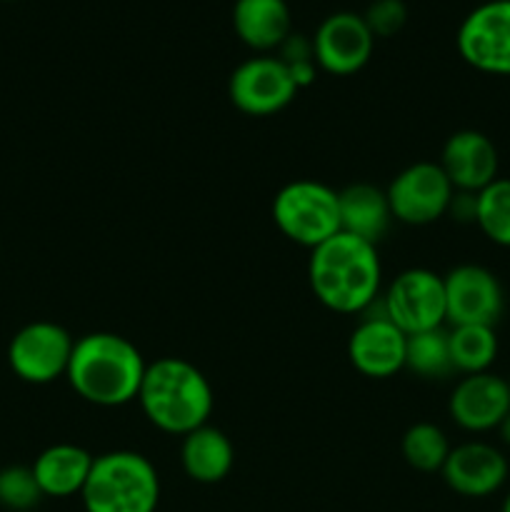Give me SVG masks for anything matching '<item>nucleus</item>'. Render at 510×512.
<instances>
[{
  "mask_svg": "<svg viewBox=\"0 0 510 512\" xmlns=\"http://www.w3.org/2000/svg\"><path fill=\"white\" fill-rule=\"evenodd\" d=\"M308 280L315 298L333 313H365L380 298L383 265L378 248L340 230L310 250Z\"/></svg>",
  "mask_w": 510,
  "mask_h": 512,
  "instance_id": "obj_1",
  "label": "nucleus"
},
{
  "mask_svg": "<svg viewBox=\"0 0 510 512\" xmlns=\"http://www.w3.org/2000/svg\"><path fill=\"white\" fill-rule=\"evenodd\" d=\"M145 360L128 338L115 333H90L75 340L68 363L70 388L90 405L120 408L138 400Z\"/></svg>",
  "mask_w": 510,
  "mask_h": 512,
  "instance_id": "obj_2",
  "label": "nucleus"
},
{
  "mask_svg": "<svg viewBox=\"0 0 510 512\" xmlns=\"http://www.w3.org/2000/svg\"><path fill=\"white\" fill-rule=\"evenodd\" d=\"M213 400L208 378L183 358L150 363L138 390V403L150 425L180 438L208 425Z\"/></svg>",
  "mask_w": 510,
  "mask_h": 512,
  "instance_id": "obj_3",
  "label": "nucleus"
},
{
  "mask_svg": "<svg viewBox=\"0 0 510 512\" xmlns=\"http://www.w3.org/2000/svg\"><path fill=\"white\" fill-rule=\"evenodd\" d=\"M85 512H155L160 478L155 465L135 450H113L93 460L80 493Z\"/></svg>",
  "mask_w": 510,
  "mask_h": 512,
  "instance_id": "obj_4",
  "label": "nucleus"
},
{
  "mask_svg": "<svg viewBox=\"0 0 510 512\" xmlns=\"http://www.w3.org/2000/svg\"><path fill=\"white\" fill-rule=\"evenodd\" d=\"M273 220L288 240L318 248L340 233L338 193L318 180H293L275 195Z\"/></svg>",
  "mask_w": 510,
  "mask_h": 512,
  "instance_id": "obj_5",
  "label": "nucleus"
},
{
  "mask_svg": "<svg viewBox=\"0 0 510 512\" xmlns=\"http://www.w3.org/2000/svg\"><path fill=\"white\" fill-rule=\"evenodd\" d=\"M75 340L50 320H35L20 328L8 345V365L23 383L48 385L68 373Z\"/></svg>",
  "mask_w": 510,
  "mask_h": 512,
  "instance_id": "obj_6",
  "label": "nucleus"
},
{
  "mask_svg": "<svg viewBox=\"0 0 510 512\" xmlns=\"http://www.w3.org/2000/svg\"><path fill=\"white\" fill-rule=\"evenodd\" d=\"M455 45L470 68L510 75V0H488L470 10L460 23Z\"/></svg>",
  "mask_w": 510,
  "mask_h": 512,
  "instance_id": "obj_7",
  "label": "nucleus"
},
{
  "mask_svg": "<svg viewBox=\"0 0 510 512\" xmlns=\"http://www.w3.org/2000/svg\"><path fill=\"white\" fill-rule=\"evenodd\" d=\"M228 95L240 113L265 118L288 108L298 95V85L278 55H255L233 70Z\"/></svg>",
  "mask_w": 510,
  "mask_h": 512,
  "instance_id": "obj_8",
  "label": "nucleus"
},
{
  "mask_svg": "<svg viewBox=\"0 0 510 512\" xmlns=\"http://www.w3.org/2000/svg\"><path fill=\"white\" fill-rule=\"evenodd\" d=\"M385 313L390 323L405 335L443 328L445 318V283L428 268L403 270L383 295Z\"/></svg>",
  "mask_w": 510,
  "mask_h": 512,
  "instance_id": "obj_9",
  "label": "nucleus"
},
{
  "mask_svg": "<svg viewBox=\"0 0 510 512\" xmlns=\"http://www.w3.org/2000/svg\"><path fill=\"white\" fill-rule=\"evenodd\" d=\"M385 195L395 220L405 225H430L448 213L455 188L438 163L423 160L400 170Z\"/></svg>",
  "mask_w": 510,
  "mask_h": 512,
  "instance_id": "obj_10",
  "label": "nucleus"
},
{
  "mask_svg": "<svg viewBox=\"0 0 510 512\" xmlns=\"http://www.w3.org/2000/svg\"><path fill=\"white\" fill-rule=\"evenodd\" d=\"M445 318L450 325H490L500 320L505 295L500 280L483 265H458L443 278Z\"/></svg>",
  "mask_w": 510,
  "mask_h": 512,
  "instance_id": "obj_11",
  "label": "nucleus"
},
{
  "mask_svg": "<svg viewBox=\"0 0 510 512\" xmlns=\"http://www.w3.org/2000/svg\"><path fill=\"white\" fill-rule=\"evenodd\" d=\"M375 35L363 15L340 10L328 15L313 35V58L330 75H353L373 58Z\"/></svg>",
  "mask_w": 510,
  "mask_h": 512,
  "instance_id": "obj_12",
  "label": "nucleus"
},
{
  "mask_svg": "<svg viewBox=\"0 0 510 512\" xmlns=\"http://www.w3.org/2000/svg\"><path fill=\"white\" fill-rule=\"evenodd\" d=\"M448 413L455 425L468 433H488L500 428L510 413V385L495 373L465 375L453 388Z\"/></svg>",
  "mask_w": 510,
  "mask_h": 512,
  "instance_id": "obj_13",
  "label": "nucleus"
},
{
  "mask_svg": "<svg viewBox=\"0 0 510 512\" xmlns=\"http://www.w3.org/2000/svg\"><path fill=\"white\" fill-rule=\"evenodd\" d=\"M405 345L408 335L390 323L388 313L368 315L355 325L348 340V358L365 378H393L405 370Z\"/></svg>",
  "mask_w": 510,
  "mask_h": 512,
  "instance_id": "obj_14",
  "label": "nucleus"
},
{
  "mask_svg": "<svg viewBox=\"0 0 510 512\" xmlns=\"http://www.w3.org/2000/svg\"><path fill=\"white\" fill-rule=\"evenodd\" d=\"M508 470V460L498 448L473 440V443L450 448L440 473L453 493L463 498H488L503 488Z\"/></svg>",
  "mask_w": 510,
  "mask_h": 512,
  "instance_id": "obj_15",
  "label": "nucleus"
},
{
  "mask_svg": "<svg viewBox=\"0 0 510 512\" xmlns=\"http://www.w3.org/2000/svg\"><path fill=\"white\" fill-rule=\"evenodd\" d=\"M440 168L460 193H480L498 178V148L480 130H458L440 153Z\"/></svg>",
  "mask_w": 510,
  "mask_h": 512,
  "instance_id": "obj_16",
  "label": "nucleus"
},
{
  "mask_svg": "<svg viewBox=\"0 0 510 512\" xmlns=\"http://www.w3.org/2000/svg\"><path fill=\"white\" fill-rule=\"evenodd\" d=\"M233 28L248 48L268 53L293 33V15L285 0H235Z\"/></svg>",
  "mask_w": 510,
  "mask_h": 512,
  "instance_id": "obj_17",
  "label": "nucleus"
},
{
  "mask_svg": "<svg viewBox=\"0 0 510 512\" xmlns=\"http://www.w3.org/2000/svg\"><path fill=\"white\" fill-rule=\"evenodd\" d=\"M93 460V455L80 445L58 443L45 448L33 463V475L43 498H70L83 493Z\"/></svg>",
  "mask_w": 510,
  "mask_h": 512,
  "instance_id": "obj_18",
  "label": "nucleus"
},
{
  "mask_svg": "<svg viewBox=\"0 0 510 512\" xmlns=\"http://www.w3.org/2000/svg\"><path fill=\"white\" fill-rule=\"evenodd\" d=\"M180 463L185 475L195 483L215 485L230 475L235 465V448L223 430L213 425L193 430L180 445Z\"/></svg>",
  "mask_w": 510,
  "mask_h": 512,
  "instance_id": "obj_19",
  "label": "nucleus"
},
{
  "mask_svg": "<svg viewBox=\"0 0 510 512\" xmlns=\"http://www.w3.org/2000/svg\"><path fill=\"white\" fill-rule=\"evenodd\" d=\"M338 208L340 230L373 245H378V240L388 233V225L393 220L388 195L368 183H355L340 190Z\"/></svg>",
  "mask_w": 510,
  "mask_h": 512,
  "instance_id": "obj_20",
  "label": "nucleus"
},
{
  "mask_svg": "<svg viewBox=\"0 0 510 512\" xmlns=\"http://www.w3.org/2000/svg\"><path fill=\"white\" fill-rule=\"evenodd\" d=\"M448 343L453 368L463 375L488 373L498 358V335L490 325H453Z\"/></svg>",
  "mask_w": 510,
  "mask_h": 512,
  "instance_id": "obj_21",
  "label": "nucleus"
},
{
  "mask_svg": "<svg viewBox=\"0 0 510 512\" xmlns=\"http://www.w3.org/2000/svg\"><path fill=\"white\" fill-rule=\"evenodd\" d=\"M405 368L420 378H445L453 373V360H450L448 330L435 328L425 333L408 335L405 345Z\"/></svg>",
  "mask_w": 510,
  "mask_h": 512,
  "instance_id": "obj_22",
  "label": "nucleus"
},
{
  "mask_svg": "<svg viewBox=\"0 0 510 512\" xmlns=\"http://www.w3.org/2000/svg\"><path fill=\"white\" fill-rule=\"evenodd\" d=\"M405 463L418 473H440L450 455V443L443 430L433 423H415L400 440Z\"/></svg>",
  "mask_w": 510,
  "mask_h": 512,
  "instance_id": "obj_23",
  "label": "nucleus"
},
{
  "mask_svg": "<svg viewBox=\"0 0 510 512\" xmlns=\"http://www.w3.org/2000/svg\"><path fill=\"white\" fill-rule=\"evenodd\" d=\"M475 225L490 243L510 248V178H495L480 190Z\"/></svg>",
  "mask_w": 510,
  "mask_h": 512,
  "instance_id": "obj_24",
  "label": "nucleus"
},
{
  "mask_svg": "<svg viewBox=\"0 0 510 512\" xmlns=\"http://www.w3.org/2000/svg\"><path fill=\"white\" fill-rule=\"evenodd\" d=\"M40 498H43V493H40L33 468L10 465V468L0 470V505L23 512L35 508Z\"/></svg>",
  "mask_w": 510,
  "mask_h": 512,
  "instance_id": "obj_25",
  "label": "nucleus"
},
{
  "mask_svg": "<svg viewBox=\"0 0 510 512\" xmlns=\"http://www.w3.org/2000/svg\"><path fill=\"white\" fill-rule=\"evenodd\" d=\"M363 20L375 38H393L408 20V8L403 0H373L365 10Z\"/></svg>",
  "mask_w": 510,
  "mask_h": 512,
  "instance_id": "obj_26",
  "label": "nucleus"
},
{
  "mask_svg": "<svg viewBox=\"0 0 510 512\" xmlns=\"http://www.w3.org/2000/svg\"><path fill=\"white\" fill-rule=\"evenodd\" d=\"M280 55L278 58L283 60L285 65H295V63H310L313 58V40H308L305 35H295L290 33L288 38L283 40L280 45Z\"/></svg>",
  "mask_w": 510,
  "mask_h": 512,
  "instance_id": "obj_27",
  "label": "nucleus"
},
{
  "mask_svg": "<svg viewBox=\"0 0 510 512\" xmlns=\"http://www.w3.org/2000/svg\"><path fill=\"white\" fill-rule=\"evenodd\" d=\"M448 213L453 215L458 223H475V213H478V193H460V190H455Z\"/></svg>",
  "mask_w": 510,
  "mask_h": 512,
  "instance_id": "obj_28",
  "label": "nucleus"
},
{
  "mask_svg": "<svg viewBox=\"0 0 510 512\" xmlns=\"http://www.w3.org/2000/svg\"><path fill=\"white\" fill-rule=\"evenodd\" d=\"M498 430H500V438H503V443L510 445V413L505 415V420H503V423H500Z\"/></svg>",
  "mask_w": 510,
  "mask_h": 512,
  "instance_id": "obj_29",
  "label": "nucleus"
},
{
  "mask_svg": "<svg viewBox=\"0 0 510 512\" xmlns=\"http://www.w3.org/2000/svg\"><path fill=\"white\" fill-rule=\"evenodd\" d=\"M500 512H510V493L505 495V500H503V508H500Z\"/></svg>",
  "mask_w": 510,
  "mask_h": 512,
  "instance_id": "obj_30",
  "label": "nucleus"
},
{
  "mask_svg": "<svg viewBox=\"0 0 510 512\" xmlns=\"http://www.w3.org/2000/svg\"><path fill=\"white\" fill-rule=\"evenodd\" d=\"M8 3H13V0H8Z\"/></svg>",
  "mask_w": 510,
  "mask_h": 512,
  "instance_id": "obj_31",
  "label": "nucleus"
},
{
  "mask_svg": "<svg viewBox=\"0 0 510 512\" xmlns=\"http://www.w3.org/2000/svg\"><path fill=\"white\" fill-rule=\"evenodd\" d=\"M508 385H510V378H508Z\"/></svg>",
  "mask_w": 510,
  "mask_h": 512,
  "instance_id": "obj_32",
  "label": "nucleus"
}]
</instances>
